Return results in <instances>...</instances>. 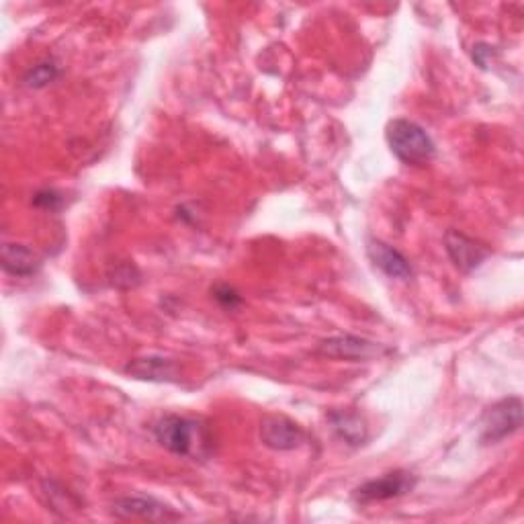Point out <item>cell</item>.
Returning a JSON list of instances; mask_svg holds the SVG:
<instances>
[{"instance_id":"6da1fadb","label":"cell","mask_w":524,"mask_h":524,"mask_svg":"<svg viewBox=\"0 0 524 524\" xmlns=\"http://www.w3.org/2000/svg\"><path fill=\"white\" fill-rule=\"evenodd\" d=\"M154 436L166 451L174 455L197 461L207 459L213 453V436L197 418L168 414L156 422Z\"/></svg>"},{"instance_id":"7a4b0ae2","label":"cell","mask_w":524,"mask_h":524,"mask_svg":"<svg viewBox=\"0 0 524 524\" xmlns=\"http://www.w3.org/2000/svg\"><path fill=\"white\" fill-rule=\"evenodd\" d=\"M387 144L393 156L408 166H426L436 154L426 129L410 119H393L387 125Z\"/></svg>"},{"instance_id":"3957f363","label":"cell","mask_w":524,"mask_h":524,"mask_svg":"<svg viewBox=\"0 0 524 524\" xmlns=\"http://www.w3.org/2000/svg\"><path fill=\"white\" fill-rule=\"evenodd\" d=\"M416 488V475L404 469H396L391 473H385L377 479H369L363 486H359L353 494V498L359 504H371V502H385L410 494Z\"/></svg>"},{"instance_id":"277c9868","label":"cell","mask_w":524,"mask_h":524,"mask_svg":"<svg viewBox=\"0 0 524 524\" xmlns=\"http://www.w3.org/2000/svg\"><path fill=\"white\" fill-rule=\"evenodd\" d=\"M522 424V402L520 398H506L494 404L482 420V443L494 445L514 434Z\"/></svg>"},{"instance_id":"5b68a950","label":"cell","mask_w":524,"mask_h":524,"mask_svg":"<svg viewBox=\"0 0 524 524\" xmlns=\"http://www.w3.org/2000/svg\"><path fill=\"white\" fill-rule=\"evenodd\" d=\"M318 353L330 359L342 361H369L387 353L385 348L377 342L359 336H332L318 344Z\"/></svg>"},{"instance_id":"8992f818","label":"cell","mask_w":524,"mask_h":524,"mask_svg":"<svg viewBox=\"0 0 524 524\" xmlns=\"http://www.w3.org/2000/svg\"><path fill=\"white\" fill-rule=\"evenodd\" d=\"M445 248L453 260V265L463 273H471L477 267H482V262L492 254V250L486 244L465 236L459 230L447 232Z\"/></svg>"},{"instance_id":"52a82bcc","label":"cell","mask_w":524,"mask_h":524,"mask_svg":"<svg viewBox=\"0 0 524 524\" xmlns=\"http://www.w3.org/2000/svg\"><path fill=\"white\" fill-rule=\"evenodd\" d=\"M260 439L273 451H293L305 441V432L285 416H267L260 422Z\"/></svg>"},{"instance_id":"ba28073f","label":"cell","mask_w":524,"mask_h":524,"mask_svg":"<svg viewBox=\"0 0 524 524\" xmlns=\"http://www.w3.org/2000/svg\"><path fill=\"white\" fill-rule=\"evenodd\" d=\"M113 516L117 518H142V520H152V522H166V520H179L181 514L154 500V498H119L111 506Z\"/></svg>"},{"instance_id":"9c48e42d","label":"cell","mask_w":524,"mask_h":524,"mask_svg":"<svg viewBox=\"0 0 524 524\" xmlns=\"http://www.w3.org/2000/svg\"><path fill=\"white\" fill-rule=\"evenodd\" d=\"M367 252H369V258L373 260V265L379 271H383L387 277L402 279V281L412 277V267H410L408 258L393 246L373 238L367 244Z\"/></svg>"},{"instance_id":"30bf717a","label":"cell","mask_w":524,"mask_h":524,"mask_svg":"<svg viewBox=\"0 0 524 524\" xmlns=\"http://www.w3.org/2000/svg\"><path fill=\"white\" fill-rule=\"evenodd\" d=\"M125 373L142 381H179V367L164 357H142L125 365Z\"/></svg>"},{"instance_id":"8fae6325","label":"cell","mask_w":524,"mask_h":524,"mask_svg":"<svg viewBox=\"0 0 524 524\" xmlns=\"http://www.w3.org/2000/svg\"><path fill=\"white\" fill-rule=\"evenodd\" d=\"M0 262H3V269L13 277H31L41 267V258L31 248L13 242L3 244Z\"/></svg>"},{"instance_id":"7c38bea8","label":"cell","mask_w":524,"mask_h":524,"mask_svg":"<svg viewBox=\"0 0 524 524\" xmlns=\"http://www.w3.org/2000/svg\"><path fill=\"white\" fill-rule=\"evenodd\" d=\"M334 432L340 436V439L346 445H353L359 447L367 441L369 436V428L367 422L357 414V412H346V410H336L328 416Z\"/></svg>"},{"instance_id":"4fadbf2b","label":"cell","mask_w":524,"mask_h":524,"mask_svg":"<svg viewBox=\"0 0 524 524\" xmlns=\"http://www.w3.org/2000/svg\"><path fill=\"white\" fill-rule=\"evenodd\" d=\"M58 76H60L58 64L52 60H46V62H39L33 68H29L23 82L25 86H29V89H43V86L52 84Z\"/></svg>"},{"instance_id":"5bb4252c","label":"cell","mask_w":524,"mask_h":524,"mask_svg":"<svg viewBox=\"0 0 524 524\" xmlns=\"http://www.w3.org/2000/svg\"><path fill=\"white\" fill-rule=\"evenodd\" d=\"M213 297H215V301L220 303L222 308H226V310H236L238 305H242L240 293H238L234 287H230V285H217V287L213 289Z\"/></svg>"},{"instance_id":"9a60e30c","label":"cell","mask_w":524,"mask_h":524,"mask_svg":"<svg viewBox=\"0 0 524 524\" xmlns=\"http://www.w3.org/2000/svg\"><path fill=\"white\" fill-rule=\"evenodd\" d=\"M33 205L39 209H48V211H58L64 205V199L60 193L52 191V189H43L37 191L33 197Z\"/></svg>"}]
</instances>
